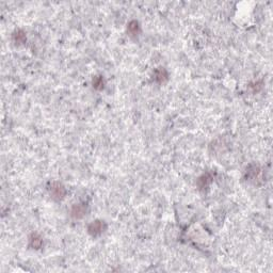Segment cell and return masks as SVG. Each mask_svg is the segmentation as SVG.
Listing matches in <instances>:
<instances>
[{"label":"cell","mask_w":273,"mask_h":273,"mask_svg":"<svg viewBox=\"0 0 273 273\" xmlns=\"http://www.w3.org/2000/svg\"><path fill=\"white\" fill-rule=\"evenodd\" d=\"M50 193L53 195V198H63V195H64L65 190L60 184H55V185H52V187H51Z\"/></svg>","instance_id":"obj_2"},{"label":"cell","mask_w":273,"mask_h":273,"mask_svg":"<svg viewBox=\"0 0 273 273\" xmlns=\"http://www.w3.org/2000/svg\"><path fill=\"white\" fill-rule=\"evenodd\" d=\"M85 209L82 205H76L72 209V215L75 218H82L85 215Z\"/></svg>","instance_id":"obj_3"},{"label":"cell","mask_w":273,"mask_h":273,"mask_svg":"<svg viewBox=\"0 0 273 273\" xmlns=\"http://www.w3.org/2000/svg\"><path fill=\"white\" fill-rule=\"evenodd\" d=\"M138 29H139V26H138V22H131L130 24H129L128 30H129L130 33L135 34L137 32H138Z\"/></svg>","instance_id":"obj_6"},{"label":"cell","mask_w":273,"mask_h":273,"mask_svg":"<svg viewBox=\"0 0 273 273\" xmlns=\"http://www.w3.org/2000/svg\"><path fill=\"white\" fill-rule=\"evenodd\" d=\"M42 239L40 237H38L36 235H33L30 239V244H31V247L35 248V249H38V248L42 245Z\"/></svg>","instance_id":"obj_4"},{"label":"cell","mask_w":273,"mask_h":273,"mask_svg":"<svg viewBox=\"0 0 273 273\" xmlns=\"http://www.w3.org/2000/svg\"><path fill=\"white\" fill-rule=\"evenodd\" d=\"M104 231V223L102 221H95V222L91 223L89 226V231L93 236L99 235L102 231Z\"/></svg>","instance_id":"obj_1"},{"label":"cell","mask_w":273,"mask_h":273,"mask_svg":"<svg viewBox=\"0 0 273 273\" xmlns=\"http://www.w3.org/2000/svg\"><path fill=\"white\" fill-rule=\"evenodd\" d=\"M167 77V73L165 72V69H159V71L156 72L155 74V78L159 81H163Z\"/></svg>","instance_id":"obj_5"},{"label":"cell","mask_w":273,"mask_h":273,"mask_svg":"<svg viewBox=\"0 0 273 273\" xmlns=\"http://www.w3.org/2000/svg\"><path fill=\"white\" fill-rule=\"evenodd\" d=\"M93 85L95 88H97V89H102V87H104V81H102V78H95V79L93 80Z\"/></svg>","instance_id":"obj_8"},{"label":"cell","mask_w":273,"mask_h":273,"mask_svg":"<svg viewBox=\"0 0 273 273\" xmlns=\"http://www.w3.org/2000/svg\"><path fill=\"white\" fill-rule=\"evenodd\" d=\"M14 40H15L16 43H22L25 40H26V36H25V34L22 33V32L17 31L15 34H14Z\"/></svg>","instance_id":"obj_7"}]
</instances>
